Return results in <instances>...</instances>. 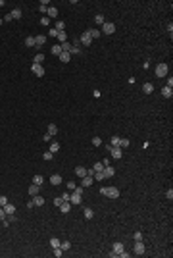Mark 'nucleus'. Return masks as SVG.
<instances>
[{"mask_svg":"<svg viewBox=\"0 0 173 258\" xmlns=\"http://www.w3.org/2000/svg\"><path fill=\"white\" fill-rule=\"evenodd\" d=\"M46 14H48V18H56V16H58V10H56L54 6H48V12H46Z\"/></svg>","mask_w":173,"mask_h":258,"instance_id":"nucleus-27","label":"nucleus"},{"mask_svg":"<svg viewBox=\"0 0 173 258\" xmlns=\"http://www.w3.org/2000/svg\"><path fill=\"white\" fill-rule=\"evenodd\" d=\"M71 206H73V204H71L69 200H62V204H60V210H62V214H67L71 210Z\"/></svg>","mask_w":173,"mask_h":258,"instance_id":"nucleus-10","label":"nucleus"},{"mask_svg":"<svg viewBox=\"0 0 173 258\" xmlns=\"http://www.w3.org/2000/svg\"><path fill=\"white\" fill-rule=\"evenodd\" d=\"M60 243H62V241H60L58 237H52V239H50V247H52V249H56V247H60Z\"/></svg>","mask_w":173,"mask_h":258,"instance_id":"nucleus-33","label":"nucleus"},{"mask_svg":"<svg viewBox=\"0 0 173 258\" xmlns=\"http://www.w3.org/2000/svg\"><path fill=\"white\" fill-rule=\"evenodd\" d=\"M104 21H106V20H104V16H102V14H96V16H94V23H98V25H102Z\"/></svg>","mask_w":173,"mask_h":258,"instance_id":"nucleus-28","label":"nucleus"},{"mask_svg":"<svg viewBox=\"0 0 173 258\" xmlns=\"http://www.w3.org/2000/svg\"><path fill=\"white\" fill-rule=\"evenodd\" d=\"M166 87H169V89L173 87V77H169V79H167V85H166Z\"/></svg>","mask_w":173,"mask_h":258,"instance_id":"nucleus-51","label":"nucleus"},{"mask_svg":"<svg viewBox=\"0 0 173 258\" xmlns=\"http://www.w3.org/2000/svg\"><path fill=\"white\" fill-rule=\"evenodd\" d=\"M52 54H54V56H60V54H62V46L60 45H56V46H52Z\"/></svg>","mask_w":173,"mask_h":258,"instance_id":"nucleus-29","label":"nucleus"},{"mask_svg":"<svg viewBox=\"0 0 173 258\" xmlns=\"http://www.w3.org/2000/svg\"><path fill=\"white\" fill-rule=\"evenodd\" d=\"M60 46H62V52H69V50H71V46H73V45H71L69 41H65V43H62Z\"/></svg>","mask_w":173,"mask_h":258,"instance_id":"nucleus-25","label":"nucleus"},{"mask_svg":"<svg viewBox=\"0 0 173 258\" xmlns=\"http://www.w3.org/2000/svg\"><path fill=\"white\" fill-rule=\"evenodd\" d=\"M102 174H104V177H114V175H115V170L112 168V166H104Z\"/></svg>","mask_w":173,"mask_h":258,"instance_id":"nucleus-12","label":"nucleus"},{"mask_svg":"<svg viewBox=\"0 0 173 258\" xmlns=\"http://www.w3.org/2000/svg\"><path fill=\"white\" fill-rule=\"evenodd\" d=\"M54 29H56L58 33L64 31V29H65V23H64V21H56V27H54Z\"/></svg>","mask_w":173,"mask_h":258,"instance_id":"nucleus-36","label":"nucleus"},{"mask_svg":"<svg viewBox=\"0 0 173 258\" xmlns=\"http://www.w3.org/2000/svg\"><path fill=\"white\" fill-rule=\"evenodd\" d=\"M166 197H167V199H169V200L173 199V191H171V189H169V191H166Z\"/></svg>","mask_w":173,"mask_h":258,"instance_id":"nucleus-50","label":"nucleus"},{"mask_svg":"<svg viewBox=\"0 0 173 258\" xmlns=\"http://www.w3.org/2000/svg\"><path fill=\"white\" fill-rule=\"evenodd\" d=\"M12 14V20H21V16H23V12H21V8H15L13 12H10Z\"/></svg>","mask_w":173,"mask_h":258,"instance_id":"nucleus-17","label":"nucleus"},{"mask_svg":"<svg viewBox=\"0 0 173 258\" xmlns=\"http://www.w3.org/2000/svg\"><path fill=\"white\" fill-rule=\"evenodd\" d=\"M142 93H144V95H152L154 93V83H144L142 85Z\"/></svg>","mask_w":173,"mask_h":258,"instance_id":"nucleus-13","label":"nucleus"},{"mask_svg":"<svg viewBox=\"0 0 173 258\" xmlns=\"http://www.w3.org/2000/svg\"><path fill=\"white\" fill-rule=\"evenodd\" d=\"M75 181H67V189H71V191H75Z\"/></svg>","mask_w":173,"mask_h":258,"instance_id":"nucleus-45","label":"nucleus"},{"mask_svg":"<svg viewBox=\"0 0 173 258\" xmlns=\"http://www.w3.org/2000/svg\"><path fill=\"white\" fill-rule=\"evenodd\" d=\"M0 23H2V21H0Z\"/></svg>","mask_w":173,"mask_h":258,"instance_id":"nucleus-53","label":"nucleus"},{"mask_svg":"<svg viewBox=\"0 0 173 258\" xmlns=\"http://www.w3.org/2000/svg\"><path fill=\"white\" fill-rule=\"evenodd\" d=\"M110 152H112V158H115V160H119V158L123 156L121 147H112V150H110Z\"/></svg>","mask_w":173,"mask_h":258,"instance_id":"nucleus-9","label":"nucleus"},{"mask_svg":"<svg viewBox=\"0 0 173 258\" xmlns=\"http://www.w3.org/2000/svg\"><path fill=\"white\" fill-rule=\"evenodd\" d=\"M102 145V139L100 137H92V147H100Z\"/></svg>","mask_w":173,"mask_h":258,"instance_id":"nucleus-41","label":"nucleus"},{"mask_svg":"<svg viewBox=\"0 0 173 258\" xmlns=\"http://www.w3.org/2000/svg\"><path fill=\"white\" fill-rule=\"evenodd\" d=\"M58 58L62 60V62H64V64H67V62H69V60H71V54H69V52H62V54H60V56H58Z\"/></svg>","mask_w":173,"mask_h":258,"instance_id":"nucleus-20","label":"nucleus"},{"mask_svg":"<svg viewBox=\"0 0 173 258\" xmlns=\"http://www.w3.org/2000/svg\"><path fill=\"white\" fill-rule=\"evenodd\" d=\"M79 41H81V45H83V46H90V43H92V39H90L89 31H85L83 35H81V39H79Z\"/></svg>","mask_w":173,"mask_h":258,"instance_id":"nucleus-7","label":"nucleus"},{"mask_svg":"<svg viewBox=\"0 0 173 258\" xmlns=\"http://www.w3.org/2000/svg\"><path fill=\"white\" fill-rule=\"evenodd\" d=\"M48 23H50L48 18H42V20H40V25H48Z\"/></svg>","mask_w":173,"mask_h":258,"instance_id":"nucleus-48","label":"nucleus"},{"mask_svg":"<svg viewBox=\"0 0 173 258\" xmlns=\"http://www.w3.org/2000/svg\"><path fill=\"white\" fill-rule=\"evenodd\" d=\"M25 46L33 48V46H35V37H27V39H25Z\"/></svg>","mask_w":173,"mask_h":258,"instance_id":"nucleus-35","label":"nucleus"},{"mask_svg":"<svg viewBox=\"0 0 173 258\" xmlns=\"http://www.w3.org/2000/svg\"><path fill=\"white\" fill-rule=\"evenodd\" d=\"M119 147H121V149H129V147H131L129 139H119Z\"/></svg>","mask_w":173,"mask_h":258,"instance_id":"nucleus-32","label":"nucleus"},{"mask_svg":"<svg viewBox=\"0 0 173 258\" xmlns=\"http://www.w3.org/2000/svg\"><path fill=\"white\" fill-rule=\"evenodd\" d=\"M56 133H58V127L54 125V123H50V125H48V135H52V137H54Z\"/></svg>","mask_w":173,"mask_h":258,"instance_id":"nucleus-31","label":"nucleus"},{"mask_svg":"<svg viewBox=\"0 0 173 258\" xmlns=\"http://www.w3.org/2000/svg\"><path fill=\"white\" fill-rule=\"evenodd\" d=\"M92 216H94V212H92V208H85V218H87V220H90Z\"/></svg>","mask_w":173,"mask_h":258,"instance_id":"nucleus-37","label":"nucleus"},{"mask_svg":"<svg viewBox=\"0 0 173 258\" xmlns=\"http://www.w3.org/2000/svg\"><path fill=\"white\" fill-rule=\"evenodd\" d=\"M60 247H62V251H69L71 243H69V241H62V243H60Z\"/></svg>","mask_w":173,"mask_h":258,"instance_id":"nucleus-38","label":"nucleus"},{"mask_svg":"<svg viewBox=\"0 0 173 258\" xmlns=\"http://www.w3.org/2000/svg\"><path fill=\"white\" fill-rule=\"evenodd\" d=\"M100 193H102L104 197H110V199H117V197H119L117 187H102L100 189Z\"/></svg>","mask_w":173,"mask_h":258,"instance_id":"nucleus-1","label":"nucleus"},{"mask_svg":"<svg viewBox=\"0 0 173 258\" xmlns=\"http://www.w3.org/2000/svg\"><path fill=\"white\" fill-rule=\"evenodd\" d=\"M81 200H83V199H81V195L73 191V195H71V197H69V202H71V204H73V206H79V204H81Z\"/></svg>","mask_w":173,"mask_h":258,"instance_id":"nucleus-8","label":"nucleus"},{"mask_svg":"<svg viewBox=\"0 0 173 258\" xmlns=\"http://www.w3.org/2000/svg\"><path fill=\"white\" fill-rule=\"evenodd\" d=\"M102 33L104 35H112V33H115V25L112 23V21H104L102 23Z\"/></svg>","mask_w":173,"mask_h":258,"instance_id":"nucleus-5","label":"nucleus"},{"mask_svg":"<svg viewBox=\"0 0 173 258\" xmlns=\"http://www.w3.org/2000/svg\"><path fill=\"white\" fill-rule=\"evenodd\" d=\"M92 185V175H85L83 177V189L85 187H90Z\"/></svg>","mask_w":173,"mask_h":258,"instance_id":"nucleus-21","label":"nucleus"},{"mask_svg":"<svg viewBox=\"0 0 173 258\" xmlns=\"http://www.w3.org/2000/svg\"><path fill=\"white\" fill-rule=\"evenodd\" d=\"M75 175L83 179L85 175H87V168H83V166H77V168H75Z\"/></svg>","mask_w":173,"mask_h":258,"instance_id":"nucleus-14","label":"nucleus"},{"mask_svg":"<svg viewBox=\"0 0 173 258\" xmlns=\"http://www.w3.org/2000/svg\"><path fill=\"white\" fill-rule=\"evenodd\" d=\"M133 252L137 254V256L144 254V252H146V247H144V243H142V241H135V249H133Z\"/></svg>","mask_w":173,"mask_h":258,"instance_id":"nucleus-4","label":"nucleus"},{"mask_svg":"<svg viewBox=\"0 0 173 258\" xmlns=\"http://www.w3.org/2000/svg\"><path fill=\"white\" fill-rule=\"evenodd\" d=\"M33 204H35V206H42V204H44V199H42L40 195H37V197H33Z\"/></svg>","mask_w":173,"mask_h":258,"instance_id":"nucleus-19","label":"nucleus"},{"mask_svg":"<svg viewBox=\"0 0 173 258\" xmlns=\"http://www.w3.org/2000/svg\"><path fill=\"white\" fill-rule=\"evenodd\" d=\"M42 62H44V54H37L33 60V64H42Z\"/></svg>","mask_w":173,"mask_h":258,"instance_id":"nucleus-34","label":"nucleus"},{"mask_svg":"<svg viewBox=\"0 0 173 258\" xmlns=\"http://www.w3.org/2000/svg\"><path fill=\"white\" fill-rule=\"evenodd\" d=\"M162 95H164L166 98H171V97H173V89H169V87H164V89H162Z\"/></svg>","mask_w":173,"mask_h":258,"instance_id":"nucleus-23","label":"nucleus"},{"mask_svg":"<svg viewBox=\"0 0 173 258\" xmlns=\"http://www.w3.org/2000/svg\"><path fill=\"white\" fill-rule=\"evenodd\" d=\"M31 70H33V73H35L37 77H42V75H44V68H42V64H33Z\"/></svg>","mask_w":173,"mask_h":258,"instance_id":"nucleus-6","label":"nucleus"},{"mask_svg":"<svg viewBox=\"0 0 173 258\" xmlns=\"http://www.w3.org/2000/svg\"><path fill=\"white\" fill-rule=\"evenodd\" d=\"M114 252L117 254V256H121V258H127L129 256V252H125V247H123V243H114Z\"/></svg>","mask_w":173,"mask_h":258,"instance_id":"nucleus-2","label":"nucleus"},{"mask_svg":"<svg viewBox=\"0 0 173 258\" xmlns=\"http://www.w3.org/2000/svg\"><path fill=\"white\" fill-rule=\"evenodd\" d=\"M50 183H52V185H60V183H62V175H60V174H54V175L50 177Z\"/></svg>","mask_w":173,"mask_h":258,"instance_id":"nucleus-18","label":"nucleus"},{"mask_svg":"<svg viewBox=\"0 0 173 258\" xmlns=\"http://www.w3.org/2000/svg\"><path fill=\"white\" fill-rule=\"evenodd\" d=\"M38 191H40V187L35 185V183H31V187H29V195H31V199H33V197H37Z\"/></svg>","mask_w":173,"mask_h":258,"instance_id":"nucleus-16","label":"nucleus"},{"mask_svg":"<svg viewBox=\"0 0 173 258\" xmlns=\"http://www.w3.org/2000/svg\"><path fill=\"white\" fill-rule=\"evenodd\" d=\"M167 73H169V66L167 64H158L156 66V75H158V77H166Z\"/></svg>","mask_w":173,"mask_h":258,"instance_id":"nucleus-3","label":"nucleus"},{"mask_svg":"<svg viewBox=\"0 0 173 258\" xmlns=\"http://www.w3.org/2000/svg\"><path fill=\"white\" fill-rule=\"evenodd\" d=\"M58 41H60V43H65V41H67V35H65V31H60L58 33V37H56Z\"/></svg>","mask_w":173,"mask_h":258,"instance_id":"nucleus-30","label":"nucleus"},{"mask_svg":"<svg viewBox=\"0 0 173 258\" xmlns=\"http://www.w3.org/2000/svg\"><path fill=\"white\" fill-rule=\"evenodd\" d=\"M110 145H112V147H119V137H112V139H110Z\"/></svg>","mask_w":173,"mask_h":258,"instance_id":"nucleus-40","label":"nucleus"},{"mask_svg":"<svg viewBox=\"0 0 173 258\" xmlns=\"http://www.w3.org/2000/svg\"><path fill=\"white\" fill-rule=\"evenodd\" d=\"M6 216H8V214H6V210L0 206V222H4V220H6Z\"/></svg>","mask_w":173,"mask_h":258,"instance_id":"nucleus-42","label":"nucleus"},{"mask_svg":"<svg viewBox=\"0 0 173 258\" xmlns=\"http://www.w3.org/2000/svg\"><path fill=\"white\" fill-rule=\"evenodd\" d=\"M133 239H135V241H142V233H141V231H137V233L133 235Z\"/></svg>","mask_w":173,"mask_h":258,"instance_id":"nucleus-44","label":"nucleus"},{"mask_svg":"<svg viewBox=\"0 0 173 258\" xmlns=\"http://www.w3.org/2000/svg\"><path fill=\"white\" fill-rule=\"evenodd\" d=\"M44 43H46V35H37V37H35V46H37V48L44 46Z\"/></svg>","mask_w":173,"mask_h":258,"instance_id":"nucleus-11","label":"nucleus"},{"mask_svg":"<svg viewBox=\"0 0 173 258\" xmlns=\"http://www.w3.org/2000/svg\"><path fill=\"white\" fill-rule=\"evenodd\" d=\"M92 170H94V174H98V172H102L104 170V164L102 162H96V164H92Z\"/></svg>","mask_w":173,"mask_h":258,"instance_id":"nucleus-26","label":"nucleus"},{"mask_svg":"<svg viewBox=\"0 0 173 258\" xmlns=\"http://www.w3.org/2000/svg\"><path fill=\"white\" fill-rule=\"evenodd\" d=\"M4 210H6V214L8 216H12V214H15V206H13V204H10V202H6V204H4Z\"/></svg>","mask_w":173,"mask_h":258,"instance_id":"nucleus-15","label":"nucleus"},{"mask_svg":"<svg viewBox=\"0 0 173 258\" xmlns=\"http://www.w3.org/2000/svg\"><path fill=\"white\" fill-rule=\"evenodd\" d=\"M48 35H50V37H58V31H56V29H50V31H48Z\"/></svg>","mask_w":173,"mask_h":258,"instance_id":"nucleus-49","label":"nucleus"},{"mask_svg":"<svg viewBox=\"0 0 173 258\" xmlns=\"http://www.w3.org/2000/svg\"><path fill=\"white\" fill-rule=\"evenodd\" d=\"M52 158H54V154H52L50 150H46L44 152V160H52Z\"/></svg>","mask_w":173,"mask_h":258,"instance_id":"nucleus-43","label":"nucleus"},{"mask_svg":"<svg viewBox=\"0 0 173 258\" xmlns=\"http://www.w3.org/2000/svg\"><path fill=\"white\" fill-rule=\"evenodd\" d=\"M94 179L102 181V179H104V174H102V172H98V174H94Z\"/></svg>","mask_w":173,"mask_h":258,"instance_id":"nucleus-46","label":"nucleus"},{"mask_svg":"<svg viewBox=\"0 0 173 258\" xmlns=\"http://www.w3.org/2000/svg\"><path fill=\"white\" fill-rule=\"evenodd\" d=\"M6 202H8V199H6V197H4V195H0V206H4Z\"/></svg>","mask_w":173,"mask_h":258,"instance_id":"nucleus-47","label":"nucleus"},{"mask_svg":"<svg viewBox=\"0 0 173 258\" xmlns=\"http://www.w3.org/2000/svg\"><path fill=\"white\" fill-rule=\"evenodd\" d=\"M33 183H35V185H38V187H40V185H42V183H44V177H42V175H33Z\"/></svg>","mask_w":173,"mask_h":258,"instance_id":"nucleus-22","label":"nucleus"},{"mask_svg":"<svg viewBox=\"0 0 173 258\" xmlns=\"http://www.w3.org/2000/svg\"><path fill=\"white\" fill-rule=\"evenodd\" d=\"M89 35H90V39H96V37H100V31H96V29H89Z\"/></svg>","mask_w":173,"mask_h":258,"instance_id":"nucleus-39","label":"nucleus"},{"mask_svg":"<svg viewBox=\"0 0 173 258\" xmlns=\"http://www.w3.org/2000/svg\"><path fill=\"white\" fill-rule=\"evenodd\" d=\"M69 197H71L69 193H64V195H62V200H69Z\"/></svg>","mask_w":173,"mask_h":258,"instance_id":"nucleus-52","label":"nucleus"},{"mask_svg":"<svg viewBox=\"0 0 173 258\" xmlns=\"http://www.w3.org/2000/svg\"><path fill=\"white\" fill-rule=\"evenodd\" d=\"M58 150H60V143H58V141H52V143H50V152H52V154H56Z\"/></svg>","mask_w":173,"mask_h":258,"instance_id":"nucleus-24","label":"nucleus"}]
</instances>
